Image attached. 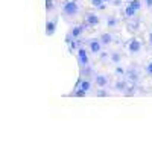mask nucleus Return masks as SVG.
Instances as JSON below:
<instances>
[{"mask_svg":"<svg viewBox=\"0 0 152 141\" xmlns=\"http://www.w3.org/2000/svg\"><path fill=\"white\" fill-rule=\"evenodd\" d=\"M62 11H64L66 15H75L76 12H78V3L73 2V0H70V2H66L64 5H62Z\"/></svg>","mask_w":152,"mask_h":141,"instance_id":"obj_1","label":"nucleus"},{"mask_svg":"<svg viewBox=\"0 0 152 141\" xmlns=\"http://www.w3.org/2000/svg\"><path fill=\"white\" fill-rule=\"evenodd\" d=\"M97 23H99L97 15H94V14H87L85 15V24L87 26H96Z\"/></svg>","mask_w":152,"mask_h":141,"instance_id":"obj_2","label":"nucleus"},{"mask_svg":"<svg viewBox=\"0 0 152 141\" xmlns=\"http://www.w3.org/2000/svg\"><path fill=\"white\" fill-rule=\"evenodd\" d=\"M78 61H79L81 65H87V64H88V56H87V52L84 49L78 50Z\"/></svg>","mask_w":152,"mask_h":141,"instance_id":"obj_3","label":"nucleus"},{"mask_svg":"<svg viewBox=\"0 0 152 141\" xmlns=\"http://www.w3.org/2000/svg\"><path fill=\"white\" fill-rule=\"evenodd\" d=\"M128 49H129V52H132V53H137V52H140V49H142V43L138 41V40H132V41L129 43Z\"/></svg>","mask_w":152,"mask_h":141,"instance_id":"obj_4","label":"nucleus"},{"mask_svg":"<svg viewBox=\"0 0 152 141\" xmlns=\"http://www.w3.org/2000/svg\"><path fill=\"white\" fill-rule=\"evenodd\" d=\"M55 29H56V23L55 21H47V24H46V33L47 35H53Z\"/></svg>","mask_w":152,"mask_h":141,"instance_id":"obj_5","label":"nucleus"},{"mask_svg":"<svg viewBox=\"0 0 152 141\" xmlns=\"http://www.w3.org/2000/svg\"><path fill=\"white\" fill-rule=\"evenodd\" d=\"M82 32H84V26H75L73 31H72V36L76 40V38H79L82 35Z\"/></svg>","mask_w":152,"mask_h":141,"instance_id":"obj_6","label":"nucleus"},{"mask_svg":"<svg viewBox=\"0 0 152 141\" xmlns=\"http://www.w3.org/2000/svg\"><path fill=\"white\" fill-rule=\"evenodd\" d=\"M90 50H91L93 53H97L99 50H100V43L97 40H91L90 41Z\"/></svg>","mask_w":152,"mask_h":141,"instance_id":"obj_7","label":"nucleus"},{"mask_svg":"<svg viewBox=\"0 0 152 141\" xmlns=\"http://www.w3.org/2000/svg\"><path fill=\"white\" fill-rule=\"evenodd\" d=\"M107 78L105 76H102V74H99V76H96V84L99 85V86H105L107 85Z\"/></svg>","mask_w":152,"mask_h":141,"instance_id":"obj_8","label":"nucleus"},{"mask_svg":"<svg viewBox=\"0 0 152 141\" xmlns=\"http://www.w3.org/2000/svg\"><path fill=\"white\" fill-rule=\"evenodd\" d=\"M100 41H102L104 44H110V43L113 41V38H111L110 33H104L102 36H100Z\"/></svg>","mask_w":152,"mask_h":141,"instance_id":"obj_9","label":"nucleus"},{"mask_svg":"<svg viewBox=\"0 0 152 141\" xmlns=\"http://www.w3.org/2000/svg\"><path fill=\"white\" fill-rule=\"evenodd\" d=\"M129 5L132 6V9H134V11H138V9L142 8V2H140V0H132V2H131Z\"/></svg>","mask_w":152,"mask_h":141,"instance_id":"obj_10","label":"nucleus"},{"mask_svg":"<svg viewBox=\"0 0 152 141\" xmlns=\"http://www.w3.org/2000/svg\"><path fill=\"white\" fill-rule=\"evenodd\" d=\"M135 12H137V11H134L131 5H128V6H126V9H125V14H126V17H132V15L135 14Z\"/></svg>","mask_w":152,"mask_h":141,"instance_id":"obj_11","label":"nucleus"},{"mask_svg":"<svg viewBox=\"0 0 152 141\" xmlns=\"http://www.w3.org/2000/svg\"><path fill=\"white\" fill-rule=\"evenodd\" d=\"M81 88H82V89H85V91H88V89L91 88V84H90V81H82V84H81Z\"/></svg>","mask_w":152,"mask_h":141,"instance_id":"obj_12","label":"nucleus"},{"mask_svg":"<svg viewBox=\"0 0 152 141\" xmlns=\"http://www.w3.org/2000/svg\"><path fill=\"white\" fill-rule=\"evenodd\" d=\"M85 89H82V88H79V89H76V91H75V96H78V97H84L85 96Z\"/></svg>","mask_w":152,"mask_h":141,"instance_id":"obj_13","label":"nucleus"},{"mask_svg":"<svg viewBox=\"0 0 152 141\" xmlns=\"http://www.w3.org/2000/svg\"><path fill=\"white\" fill-rule=\"evenodd\" d=\"M52 8H53V0H46V9L50 11Z\"/></svg>","mask_w":152,"mask_h":141,"instance_id":"obj_14","label":"nucleus"},{"mask_svg":"<svg viewBox=\"0 0 152 141\" xmlns=\"http://www.w3.org/2000/svg\"><path fill=\"white\" fill-rule=\"evenodd\" d=\"M108 26H110V28L116 26V18H114V17H110V18H108Z\"/></svg>","mask_w":152,"mask_h":141,"instance_id":"obj_15","label":"nucleus"},{"mask_svg":"<svg viewBox=\"0 0 152 141\" xmlns=\"http://www.w3.org/2000/svg\"><path fill=\"white\" fill-rule=\"evenodd\" d=\"M111 59H113L114 62H119V61H120V55H119V53H113V55H111Z\"/></svg>","mask_w":152,"mask_h":141,"instance_id":"obj_16","label":"nucleus"},{"mask_svg":"<svg viewBox=\"0 0 152 141\" xmlns=\"http://www.w3.org/2000/svg\"><path fill=\"white\" fill-rule=\"evenodd\" d=\"M102 2H104V0H91V5H93V6H97V8H99L100 5H102Z\"/></svg>","mask_w":152,"mask_h":141,"instance_id":"obj_17","label":"nucleus"},{"mask_svg":"<svg viewBox=\"0 0 152 141\" xmlns=\"http://www.w3.org/2000/svg\"><path fill=\"white\" fill-rule=\"evenodd\" d=\"M146 70H148V73H149V74H152V62H149V64H148Z\"/></svg>","mask_w":152,"mask_h":141,"instance_id":"obj_18","label":"nucleus"},{"mask_svg":"<svg viewBox=\"0 0 152 141\" xmlns=\"http://www.w3.org/2000/svg\"><path fill=\"white\" fill-rule=\"evenodd\" d=\"M97 96H99V97H104V96H107V93L104 91V89H100V91L97 93Z\"/></svg>","mask_w":152,"mask_h":141,"instance_id":"obj_19","label":"nucleus"},{"mask_svg":"<svg viewBox=\"0 0 152 141\" xmlns=\"http://www.w3.org/2000/svg\"><path fill=\"white\" fill-rule=\"evenodd\" d=\"M146 3H148L149 8H152V0H146Z\"/></svg>","mask_w":152,"mask_h":141,"instance_id":"obj_20","label":"nucleus"},{"mask_svg":"<svg viewBox=\"0 0 152 141\" xmlns=\"http://www.w3.org/2000/svg\"><path fill=\"white\" fill-rule=\"evenodd\" d=\"M117 73H119V74H123V68L119 67V68H117Z\"/></svg>","mask_w":152,"mask_h":141,"instance_id":"obj_21","label":"nucleus"},{"mask_svg":"<svg viewBox=\"0 0 152 141\" xmlns=\"http://www.w3.org/2000/svg\"><path fill=\"white\" fill-rule=\"evenodd\" d=\"M149 41H151V43H152V33H151V35H149Z\"/></svg>","mask_w":152,"mask_h":141,"instance_id":"obj_22","label":"nucleus"},{"mask_svg":"<svg viewBox=\"0 0 152 141\" xmlns=\"http://www.w3.org/2000/svg\"><path fill=\"white\" fill-rule=\"evenodd\" d=\"M105 2H110V0H105Z\"/></svg>","mask_w":152,"mask_h":141,"instance_id":"obj_23","label":"nucleus"}]
</instances>
